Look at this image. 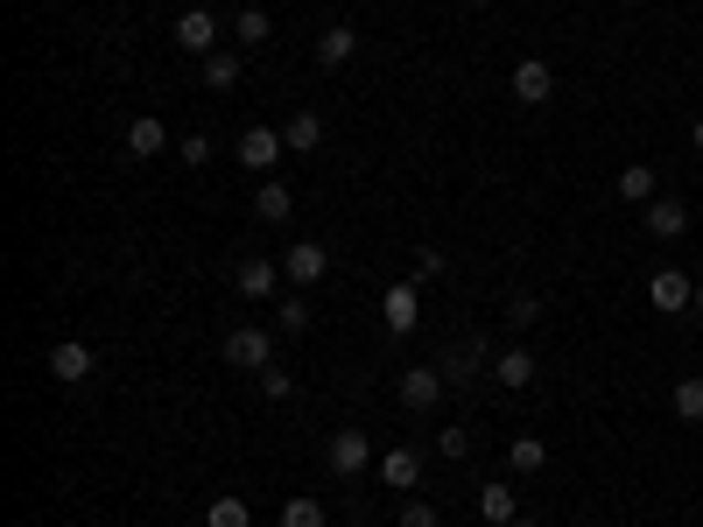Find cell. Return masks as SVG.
Segmentation results:
<instances>
[{
    "label": "cell",
    "instance_id": "obj_10",
    "mask_svg": "<svg viewBox=\"0 0 703 527\" xmlns=\"http://www.w3.org/2000/svg\"><path fill=\"white\" fill-rule=\"evenodd\" d=\"M177 43H183L190 56H212V50H219V14H212V8H183V14H177Z\"/></svg>",
    "mask_w": 703,
    "mask_h": 527
},
{
    "label": "cell",
    "instance_id": "obj_31",
    "mask_svg": "<svg viewBox=\"0 0 703 527\" xmlns=\"http://www.w3.org/2000/svg\"><path fill=\"white\" fill-rule=\"evenodd\" d=\"M177 162H183V169H204V162H212V141H204V135H183V141H177Z\"/></svg>",
    "mask_w": 703,
    "mask_h": 527
},
{
    "label": "cell",
    "instance_id": "obj_11",
    "mask_svg": "<svg viewBox=\"0 0 703 527\" xmlns=\"http://www.w3.org/2000/svg\"><path fill=\"white\" fill-rule=\"evenodd\" d=\"M415 478H423V450H408V443L380 450V485H394V493H415Z\"/></svg>",
    "mask_w": 703,
    "mask_h": 527
},
{
    "label": "cell",
    "instance_id": "obj_29",
    "mask_svg": "<svg viewBox=\"0 0 703 527\" xmlns=\"http://www.w3.org/2000/svg\"><path fill=\"white\" fill-rule=\"evenodd\" d=\"M444 275H450V260L436 254V247H423V254H415V268H408V281H415V289H429V281H444Z\"/></svg>",
    "mask_w": 703,
    "mask_h": 527
},
{
    "label": "cell",
    "instance_id": "obj_23",
    "mask_svg": "<svg viewBox=\"0 0 703 527\" xmlns=\"http://www.w3.org/2000/svg\"><path fill=\"white\" fill-rule=\"evenodd\" d=\"M619 197L626 204H654V162H626L619 169Z\"/></svg>",
    "mask_w": 703,
    "mask_h": 527
},
{
    "label": "cell",
    "instance_id": "obj_38",
    "mask_svg": "<svg viewBox=\"0 0 703 527\" xmlns=\"http://www.w3.org/2000/svg\"><path fill=\"white\" fill-rule=\"evenodd\" d=\"M619 8H648V0H619Z\"/></svg>",
    "mask_w": 703,
    "mask_h": 527
},
{
    "label": "cell",
    "instance_id": "obj_18",
    "mask_svg": "<svg viewBox=\"0 0 703 527\" xmlns=\"http://www.w3.org/2000/svg\"><path fill=\"white\" fill-rule=\"evenodd\" d=\"M281 141H289L296 155H310V148H324V112H289V127H281Z\"/></svg>",
    "mask_w": 703,
    "mask_h": 527
},
{
    "label": "cell",
    "instance_id": "obj_36",
    "mask_svg": "<svg viewBox=\"0 0 703 527\" xmlns=\"http://www.w3.org/2000/svg\"><path fill=\"white\" fill-rule=\"evenodd\" d=\"M696 316H703V281H696Z\"/></svg>",
    "mask_w": 703,
    "mask_h": 527
},
{
    "label": "cell",
    "instance_id": "obj_6",
    "mask_svg": "<svg viewBox=\"0 0 703 527\" xmlns=\"http://www.w3.org/2000/svg\"><path fill=\"white\" fill-rule=\"evenodd\" d=\"M281 275H289V281H296V289H317V281H324V275H331V254H324V247H317V239H296V247H289V254H281Z\"/></svg>",
    "mask_w": 703,
    "mask_h": 527
},
{
    "label": "cell",
    "instance_id": "obj_35",
    "mask_svg": "<svg viewBox=\"0 0 703 527\" xmlns=\"http://www.w3.org/2000/svg\"><path fill=\"white\" fill-rule=\"evenodd\" d=\"M690 141H696V148H703V112H696V120H690Z\"/></svg>",
    "mask_w": 703,
    "mask_h": 527
},
{
    "label": "cell",
    "instance_id": "obj_21",
    "mask_svg": "<svg viewBox=\"0 0 703 527\" xmlns=\"http://www.w3.org/2000/svg\"><path fill=\"white\" fill-rule=\"evenodd\" d=\"M204 527H254V506H246L239 493H219L212 506H204Z\"/></svg>",
    "mask_w": 703,
    "mask_h": 527
},
{
    "label": "cell",
    "instance_id": "obj_5",
    "mask_svg": "<svg viewBox=\"0 0 703 527\" xmlns=\"http://www.w3.org/2000/svg\"><path fill=\"white\" fill-rule=\"evenodd\" d=\"M324 458H331V472H338V478H359V472L373 464V437H366V429H338Z\"/></svg>",
    "mask_w": 703,
    "mask_h": 527
},
{
    "label": "cell",
    "instance_id": "obj_34",
    "mask_svg": "<svg viewBox=\"0 0 703 527\" xmlns=\"http://www.w3.org/2000/svg\"><path fill=\"white\" fill-rule=\"evenodd\" d=\"M260 394H268V401H289V394H296V380H289L281 366H268V373H260Z\"/></svg>",
    "mask_w": 703,
    "mask_h": 527
},
{
    "label": "cell",
    "instance_id": "obj_20",
    "mask_svg": "<svg viewBox=\"0 0 703 527\" xmlns=\"http://www.w3.org/2000/svg\"><path fill=\"white\" fill-rule=\"evenodd\" d=\"M507 464H514L521 478H535V472H548V443L542 437H514L507 443Z\"/></svg>",
    "mask_w": 703,
    "mask_h": 527
},
{
    "label": "cell",
    "instance_id": "obj_19",
    "mask_svg": "<svg viewBox=\"0 0 703 527\" xmlns=\"http://www.w3.org/2000/svg\"><path fill=\"white\" fill-rule=\"evenodd\" d=\"M352 50H359V29H352V22H331L324 35H317V64H324V71H331V64H345Z\"/></svg>",
    "mask_w": 703,
    "mask_h": 527
},
{
    "label": "cell",
    "instance_id": "obj_16",
    "mask_svg": "<svg viewBox=\"0 0 703 527\" xmlns=\"http://www.w3.org/2000/svg\"><path fill=\"white\" fill-rule=\"evenodd\" d=\"M296 212V197H289V183H275V176H260V191H254V218L260 225H281Z\"/></svg>",
    "mask_w": 703,
    "mask_h": 527
},
{
    "label": "cell",
    "instance_id": "obj_22",
    "mask_svg": "<svg viewBox=\"0 0 703 527\" xmlns=\"http://www.w3.org/2000/svg\"><path fill=\"white\" fill-rule=\"evenodd\" d=\"M204 64V92H233L239 85V56L233 50H212V56H198Z\"/></svg>",
    "mask_w": 703,
    "mask_h": 527
},
{
    "label": "cell",
    "instance_id": "obj_28",
    "mask_svg": "<svg viewBox=\"0 0 703 527\" xmlns=\"http://www.w3.org/2000/svg\"><path fill=\"white\" fill-rule=\"evenodd\" d=\"M669 408L682 422H703V380H675V394H669Z\"/></svg>",
    "mask_w": 703,
    "mask_h": 527
},
{
    "label": "cell",
    "instance_id": "obj_26",
    "mask_svg": "<svg viewBox=\"0 0 703 527\" xmlns=\"http://www.w3.org/2000/svg\"><path fill=\"white\" fill-rule=\"evenodd\" d=\"M281 527H324V499H310V493H296L289 506H281Z\"/></svg>",
    "mask_w": 703,
    "mask_h": 527
},
{
    "label": "cell",
    "instance_id": "obj_30",
    "mask_svg": "<svg viewBox=\"0 0 703 527\" xmlns=\"http://www.w3.org/2000/svg\"><path fill=\"white\" fill-rule=\"evenodd\" d=\"M436 458H471V429H436Z\"/></svg>",
    "mask_w": 703,
    "mask_h": 527
},
{
    "label": "cell",
    "instance_id": "obj_14",
    "mask_svg": "<svg viewBox=\"0 0 703 527\" xmlns=\"http://www.w3.org/2000/svg\"><path fill=\"white\" fill-rule=\"evenodd\" d=\"M535 373H542V366H535V352L514 345V352H500V359H492L486 380H500V387H514V394H521V387H535Z\"/></svg>",
    "mask_w": 703,
    "mask_h": 527
},
{
    "label": "cell",
    "instance_id": "obj_33",
    "mask_svg": "<svg viewBox=\"0 0 703 527\" xmlns=\"http://www.w3.org/2000/svg\"><path fill=\"white\" fill-rule=\"evenodd\" d=\"M535 316H542V303H535V295H514V303H507V324H514V331H528Z\"/></svg>",
    "mask_w": 703,
    "mask_h": 527
},
{
    "label": "cell",
    "instance_id": "obj_9",
    "mask_svg": "<svg viewBox=\"0 0 703 527\" xmlns=\"http://www.w3.org/2000/svg\"><path fill=\"white\" fill-rule=\"evenodd\" d=\"M281 281H289V275H281V260H239V268H233V289L246 295V303H268Z\"/></svg>",
    "mask_w": 703,
    "mask_h": 527
},
{
    "label": "cell",
    "instance_id": "obj_15",
    "mask_svg": "<svg viewBox=\"0 0 703 527\" xmlns=\"http://www.w3.org/2000/svg\"><path fill=\"white\" fill-rule=\"evenodd\" d=\"M640 225H648L654 239H682L690 233V212H682L675 197H654V204H640Z\"/></svg>",
    "mask_w": 703,
    "mask_h": 527
},
{
    "label": "cell",
    "instance_id": "obj_37",
    "mask_svg": "<svg viewBox=\"0 0 703 527\" xmlns=\"http://www.w3.org/2000/svg\"><path fill=\"white\" fill-rule=\"evenodd\" d=\"M507 527H542V520H507Z\"/></svg>",
    "mask_w": 703,
    "mask_h": 527
},
{
    "label": "cell",
    "instance_id": "obj_32",
    "mask_svg": "<svg viewBox=\"0 0 703 527\" xmlns=\"http://www.w3.org/2000/svg\"><path fill=\"white\" fill-rule=\"evenodd\" d=\"M436 520H444V514H436L429 499H402V527H436Z\"/></svg>",
    "mask_w": 703,
    "mask_h": 527
},
{
    "label": "cell",
    "instance_id": "obj_24",
    "mask_svg": "<svg viewBox=\"0 0 703 527\" xmlns=\"http://www.w3.org/2000/svg\"><path fill=\"white\" fill-rule=\"evenodd\" d=\"M479 359H486V345H479V337H465V345H450V352H444V359H436V366H444V380L458 387V380H465V373L479 366Z\"/></svg>",
    "mask_w": 703,
    "mask_h": 527
},
{
    "label": "cell",
    "instance_id": "obj_4",
    "mask_svg": "<svg viewBox=\"0 0 703 527\" xmlns=\"http://www.w3.org/2000/svg\"><path fill=\"white\" fill-rule=\"evenodd\" d=\"M648 303H654L661 316H682V310H696V281L682 275V268H654V281H648Z\"/></svg>",
    "mask_w": 703,
    "mask_h": 527
},
{
    "label": "cell",
    "instance_id": "obj_13",
    "mask_svg": "<svg viewBox=\"0 0 703 527\" xmlns=\"http://www.w3.org/2000/svg\"><path fill=\"white\" fill-rule=\"evenodd\" d=\"M50 380H64V387L92 380V345H78V337H64V345L50 352Z\"/></svg>",
    "mask_w": 703,
    "mask_h": 527
},
{
    "label": "cell",
    "instance_id": "obj_25",
    "mask_svg": "<svg viewBox=\"0 0 703 527\" xmlns=\"http://www.w3.org/2000/svg\"><path fill=\"white\" fill-rule=\"evenodd\" d=\"M233 35H239V43H268V35H275L268 8H239V14H233Z\"/></svg>",
    "mask_w": 703,
    "mask_h": 527
},
{
    "label": "cell",
    "instance_id": "obj_8",
    "mask_svg": "<svg viewBox=\"0 0 703 527\" xmlns=\"http://www.w3.org/2000/svg\"><path fill=\"white\" fill-rule=\"evenodd\" d=\"M444 387H450V380H444V366H408V373H402V408L429 416V408L444 401Z\"/></svg>",
    "mask_w": 703,
    "mask_h": 527
},
{
    "label": "cell",
    "instance_id": "obj_17",
    "mask_svg": "<svg viewBox=\"0 0 703 527\" xmlns=\"http://www.w3.org/2000/svg\"><path fill=\"white\" fill-rule=\"evenodd\" d=\"M127 155H169V127L156 112H141V120L127 127Z\"/></svg>",
    "mask_w": 703,
    "mask_h": 527
},
{
    "label": "cell",
    "instance_id": "obj_3",
    "mask_svg": "<svg viewBox=\"0 0 703 527\" xmlns=\"http://www.w3.org/2000/svg\"><path fill=\"white\" fill-rule=\"evenodd\" d=\"M380 324H387L394 337H408L415 324H423V289H415V281H394V289L380 295Z\"/></svg>",
    "mask_w": 703,
    "mask_h": 527
},
{
    "label": "cell",
    "instance_id": "obj_2",
    "mask_svg": "<svg viewBox=\"0 0 703 527\" xmlns=\"http://www.w3.org/2000/svg\"><path fill=\"white\" fill-rule=\"evenodd\" d=\"M289 155V141H281V127H246L239 135V169H254V176H275V162Z\"/></svg>",
    "mask_w": 703,
    "mask_h": 527
},
{
    "label": "cell",
    "instance_id": "obj_7",
    "mask_svg": "<svg viewBox=\"0 0 703 527\" xmlns=\"http://www.w3.org/2000/svg\"><path fill=\"white\" fill-rule=\"evenodd\" d=\"M514 99L521 106H548V99H556V71H548V56H521V64H514Z\"/></svg>",
    "mask_w": 703,
    "mask_h": 527
},
{
    "label": "cell",
    "instance_id": "obj_12",
    "mask_svg": "<svg viewBox=\"0 0 703 527\" xmlns=\"http://www.w3.org/2000/svg\"><path fill=\"white\" fill-rule=\"evenodd\" d=\"M471 506H479V520H486V527L521 520V493H514V485H500V478H492V485H479V499H471Z\"/></svg>",
    "mask_w": 703,
    "mask_h": 527
},
{
    "label": "cell",
    "instance_id": "obj_27",
    "mask_svg": "<svg viewBox=\"0 0 703 527\" xmlns=\"http://www.w3.org/2000/svg\"><path fill=\"white\" fill-rule=\"evenodd\" d=\"M275 331L302 337V331H310V303H302V295H281V303H275Z\"/></svg>",
    "mask_w": 703,
    "mask_h": 527
},
{
    "label": "cell",
    "instance_id": "obj_1",
    "mask_svg": "<svg viewBox=\"0 0 703 527\" xmlns=\"http://www.w3.org/2000/svg\"><path fill=\"white\" fill-rule=\"evenodd\" d=\"M225 366H239V373H268V366H275V331H268V324H239V331H225Z\"/></svg>",
    "mask_w": 703,
    "mask_h": 527
}]
</instances>
